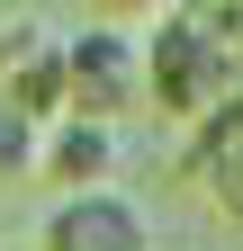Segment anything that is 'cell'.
Here are the masks:
<instances>
[{"label": "cell", "mask_w": 243, "mask_h": 251, "mask_svg": "<svg viewBox=\"0 0 243 251\" xmlns=\"http://www.w3.org/2000/svg\"><path fill=\"white\" fill-rule=\"evenodd\" d=\"M36 251H153V206L135 188H81V198H54Z\"/></svg>", "instance_id": "3"}, {"label": "cell", "mask_w": 243, "mask_h": 251, "mask_svg": "<svg viewBox=\"0 0 243 251\" xmlns=\"http://www.w3.org/2000/svg\"><path fill=\"white\" fill-rule=\"evenodd\" d=\"M0 251H18V242H0ZM27 251H36V242H27Z\"/></svg>", "instance_id": "9"}, {"label": "cell", "mask_w": 243, "mask_h": 251, "mask_svg": "<svg viewBox=\"0 0 243 251\" xmlns=\"http://www.w3.org/2000/svg\"><path fill=\"white\" fill-rule=\"evenodd\" d=\"M36 152H45V126H27L9 99H0V188L36 179Z\"/></svg>", "instance_id": "7"}, {"label": "cell", "mask_w": 243, "mask_h": 251, "mask_svg": "<svg viewBox=\"0 0 243 251\" xmlns=\"http://www.w3.org/2000/svg\"><path fill=\"white\" fill-rule=\"evenodd\" d=\"M63 90H72V117L126 126V108L144 99V36L117 27V18L63 27Z\"/></svg>", "instance_id": "2"}, {"label": "cell", "mask_w": 243, "mask_h": 251, "mask_svg": "<svg viewBox=\"0 0 243 251\" xmlns=\"http://www.w3.org/2000/svg\"><path fill=\"white\" fill-rule=\"evenodd\" d=\"M216 27H225V45H234V63H243V0H234V9H216Z\"/></svg>", "instance_id": "8"}, {"label": "cell", "mask_w": 243, "mask_h": 251, "mask_svg": "<svg viewBox=\"0 0 243 251\" xmlns=\"http://www.w3.org/2000/svg\"><path fill=\"white\" fill-rule=\"evenodd\" d=\"M0 99H9L27 126L72 117V90H63V27H54V18L0 27Z\"/></svg>", "instance_id": "4"}, {"label": "cell", "mask_w": 243, "mask_h": 251, "mask_svg": "<svg viewBox=\"0 0 243 251\" xmlns=\"http://www.w3.org/2000/svg\"><path fill=\"white\" fill-rule=\"evenodd\" d=\"M234 90H243V63H234L225 27H216V0H198V9H162L153 36H144V99H153L171 126L198 135Z\"/></svg>", "instance_id": "1"}, {"label": "cell", "mask_w": 243, "mask_h": 251, "mask_svg": "<svg viewBox=\"0 0 243 251\" xmlns=\"http://www.w3.org/2000/svg\"><path fill=\"white\" fill-rule=\"evenodd\" d=\"M180 171H189V179L207 188V206H216L225 225L243 233V90H234V99H225L216 117L198 126V135H189V152H180Z\"/></svg>", "instance_id": "6"}, {"label": "cell", "mask_w": 243, "mask_h": 251, "mask_svg": "<svg viewBox=\"0 0 243 251\" xmlns=\"http://www.w3.org/2000/svg\"><path fill=\"white\" fill-rule=\"evenodd\" d=\"M36 171L54 179V198H81V188H117V171H126V135L99 117H54L45 126V152Z\"/></svg>", "instance_id": "5"}]
</instances>
